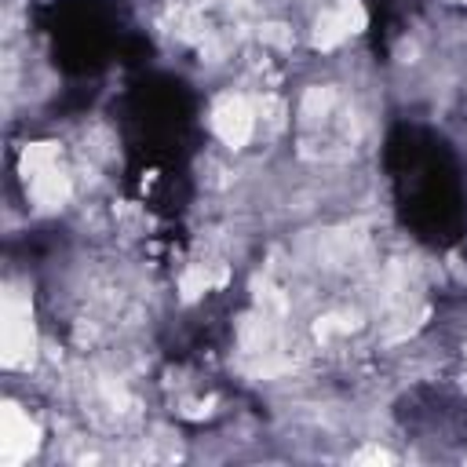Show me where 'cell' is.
I'll use <instances>...</instances> for the list:
<instances>
[{
	"instance_id": "6da1fadb",
	"label": "cell",
	"mask_w": 467,
	"mask_h": 467,
	"mask_svg": "<svg viewBox=\"0 0 467 467\" xmlns=\"http://www.w3.org/2000/svg\"><path fill=\"white\" fill-rule=\"evenodd\" d=\"M0 347H4V365L18 368L33 358L36 336H33V314H29V299L18 288L4 292V306H0Z\"/></svg>"
},
{
	"instance_id": "7a4b0ae2",
	"label": "cell",
	"mask_w": 467,
	"mask_h": 467,
	"mask_svg": "<svg viewBox=\"0 0 467 467\" xmlns=\"http://www.w3.org/2000/svg\"><path fill=\"white\" fill-rule=\"evenodd\" d=\"M36 441H40V431L29 420V412L18 409L15 401H7L4 412H0V460L7 467H15V463L29 460V452L36 449Z\"/></svg>"
},
{
	"instance_id": "3957f363",
	"label": "cell",
	"mask_w": 467,
	"mask_h": 467,
	"mask_svg": "<svg viewBox=\"0 0 467 467\" xmlns=\"http://www.w3.org/2000/svg\"><path fill=\"white\" fill-rule=\"evenodd\" d=\"M212 128L215 135L226 142V146H244L252 139V128H255V117H252V106L237 95H226L215 109H212Z\"/></svg>"
},
{
	"instance_id": "277c9868",
	"label": "cell",
	"mask_w": 467,
	"mask_h": 467,
	"mask_svg": "<svg viewBox=\"0 0 467 467\" xmlns=\"http://www.w3.org/2000/svg\"><path fill=\"white\" fill-rule=\"evenodd\" d=\"M361 22H365L361 7H358V4H350V0H343V4L328 7V11L317 18V33H314V40H317L321 47H332V44L347 40L350 33H358V26H361Z\"/></svg>"
},
{
	"instance_id": "5b68a950",
	"label": "cell",
	"mask_w": 467,
	"mask_h": 467,
	"mask_svg": "<svg viewBox=\"0 0 467 467\" xmlns=\"http://www.w3.org/2000/svg\"><path fill=\"white\" fill-rule=\"evenodd\" d=\"M456 4H467V0H456Z\"/></svg>"
}]
</instances>
